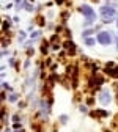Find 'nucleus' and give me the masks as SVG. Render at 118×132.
<instances>
[{"label": "nucleus", "mask_w": 118, "mask_h": 132, "mask_svg": "<svg viewBox=\"0 0 118 132\" xmlns=\"http://www.w3.org/2000/svg\"><path fill=\"white\" fill-rule=\"evenodd\" d=\"M99 13H101V21L104 24H110V22H113V19H116L115 5H103L99 8Z\"/></svg>", "instance_id": "1"}, {"label": "nucleus", "mask_w": 118, "mask_h": 132, "mask_svg": "<svg viewBox=\"0 0 118 132\" xmlns=\"http://www.w3.org/2000/svg\"><path fill=\"white\" fill-rule=\"evenodd\" d=\"M40 36H41L40 31H33V33H32V39H38Z\"/></svg>", "instance_id": "9"}, {"label": "nucleus", "mask_w": 118, "mask_h": 132, "mask_svg": "<svg viewBox=\"0 0 118 132\" xmlns=\"http://www.w3.org/2000/svg\"><path fill=\"white\" fill-rule=\"evenodd\" d=\"M95 30H96V28H91V27H90L88 30H83V31H82V36H83V38H87V36H90V35H91V33H93Z\"/></svg>", "instance_id": "6"}, {"label": "nucleus", "mask_w": 118, "mask_h": 132, "mask_svg": "<svg viewBox=\"0 0 118 132\" xmlns=\"http://www.w3.org/2000/svg\"><path fill=\"white\" fill-rule=\"evenodd\" d=\"M24 8H25L27 11H33V6H32V5H28V3H25V2H24Z\"/></svg>", "instance_id": "10"}, {"label": "nucleus", "mask_w": 118, "mask_h": 132, "mask_svg": "<svg viewBox=\"0 0 118 132\" xmlns=\"http://www.w3.org/2000/svg\"><path fill=\"white\" fill-rule=\"evenodd\" d=\"M28 66H30V60H27V61L24 63V68H28Z\"/></svg>", "instance_id": "15"}, {"label": "nucleus", "mask_w": 118, "mask_h": 132, "mask_svg": "<svg viewBox=\"0 0 118 132\" xmlns=\"http://www.w3.org/2000/svg\"><path fill=\"white\" fill-rule=\"evenodd\" d=\"M93 104H95V99L93 97H88L87 99V105H93Z\"/></svg>", "instance_id": "11"}, {"label": "nucleus", "mask_w": 118, "mask_h": 132, "mask_svg": "<svg viewBox=\"0 0 118 132\" xmlns=\"http://www.w3.org/2000/svg\"><path fill=\"white\" fill-rule=\"evenodd\" d=\"M96 39L101 46H110L113 41H115V36L112 31H107V30H101L98 35H96Z\"/></svg>", "instance_id": "3"}, {"label": "nucleus", "mask_w": 118, "mask_h": 132, "mask_svg": "<svg viewBox=\"0 0 118 132\" xmlns=\"http://www.w3.org/2000/svg\"><path fill=\"white\" fill-rule=\"evenodd\" d=\"M5 132H11V130H10V129H5Z\"/></svg>", "instance_id": "19"}, {"label": "nucleus", "mask_w": 118, "mask_h": 132, "mask_svg": "<svg viewBox=\"0 0 118 132\" xmlns=\"http://www.w3.org/2000/svg\"><path fill=\"white\" fill-rule=\"evenodd\" d=\"M11 127H13V129H21V127H22V124H21V123H14Z\"/></svg>", "instance_id": "12"}, {"label": "nucleus", "mask_w": 118, "mask_h": 132, "mask_svg": "<svg viewBox=\"0 0 118 132\" xmlns=\"http://www.w3.org/2000/svg\"><path fill=\"white\" fill-rule=\"evenodd\" d=\"M116 27H118V18H116Z\"/></svg>", "instance_id": "20"}, {"label": "nucleus", "mask_w": 118, "mask_h": 132, "mask_svg": "<svg viewBox=\"0 0 118 132\" xmlns=\"http://www.w3.org/2000/svg\"><path fill=\"white\" fill-rule=\"evenodd\" d=\"M77 10H79V13H82V16H83V18H85V22H83V27H91V25H93V22H95V19H96L95 10H93L90 5H87V3L80 5Z\"/></svg>", "instance_id": "2"}, {"label": "nucleus", "mask_w": 118, "mask_h": 132, "mask_svg": "<svg viewBox=\"0 0 118 132\" xmlns=\"http://www.w3.org/2000/svg\"><path fill=\"white\" fill-rule=\"evenodd\" d=\"M8 28H10V22L5 21V22H3V30H8Z\"/></svg>", "instance_id": "14"}, {"label": "nucleus", "mask_w": 118, "mask_h": 132, "mask_svg": "<svg viewBox=\"0 0 118 132\" xmlns=\"http://www.w3.org/2000/svg\"><path fill=\"white\" fill-rule=\"evenodd\" d=\"M14 3H16V5H19V3H21V0H14Z\"/></svg>", "instance_id": "18"}, {"label": "nucleus", "mask_w": 118, "mask_h": 132, "mask_svg": "<svg viewBox=\"0 0 118 132\" xmlns=\"http://www.w3.org/2000/svg\"><path fill=\"white\" fill-rule=\"evenodd\" d=\"M115 44H116V49H118V36L115 38Z\"/></svg>", "instance_id": "17"}, {"label": "nucleus", "mask_w": 118, "mask_h": 132, "mask_svg": "<svg viewBox=\"0 0 118 132\" xmlns=\"http://www.w3.org/2000/svg\"><path fill=\"white\" fill-rule=\"evenodd\" d=\"M80 112H83V113H85V112H87V107H83V105H80Z\"/></svg>", "instance_id": "16"}, {"label": "nucleus", "mask_w": 118, "mask_h": 132, "mask_svg": "<svg viewBox=\"0 0 118 132\" xmlns=\"http://www.w3.org/2000/svg\"><path fill=\"white\" fill-rule=\"evenodd\" d=\"M98 101L103 104V105H109L110 101H112V94L109 90H101L99 91V96H98Z\"/></svg>", "instance_id": "4"}, {"label": "nucleus", "mask_w": 118, "mask_h": 132, "mask_svg": "<svg viewBox=\"0 0 118 132\" xmlns=\"http://www.w3.org/2000/svg\"><path fill=\"white\" fill-rule=\"evenodd\" d=\"M60 121H61V123H66V121H68V117H66V115H61V117H60Z\"/></svg>", "instance_id": "13"}, {"label": "nucleus", "mask_w": 118, "mask_h": 132, "mask_svg": "<svg viewBox=\"0 0 118 132\" xmlns=\"http://www.w3.org/2000/svg\"><path fill=\"white\" fill-rule=\"evenodd\" d=\"M8 101H10V102H16V101H18V94H16V93L10 94V96H8Z\"/></svg>", "instance_id": "8"}, {"label": "nucleus", "mask_w": 118, "mask_h": 132, "mask_svg": "<svg viewBox=\"0 0 118 132\" xmlns=\"http://www.w3.org/2000/svg\"><path fill=\"white\" fill-rule=\"evenodd\" d=\"M83 43H85V46H95L96 43H98V39H95V38H91V36H87V38H83Z\"/></svg>", "instance_id": "5"}, {"label": "nucleus", "mask_w": 118, "mask_h": 132, "mask_svg": "<svg viewBox=\"0 0 118 132\" xmlns=\"http://www.w3.org/2000/svg\"><path fill=\"white\" fill-rule=\"evenodd\" d=\"M91 115H93V117H95V115H98V117H107L109 113H107L106 110H96V112H93Z\"/></svg>", "instance_id": "7"}]
</instances>
